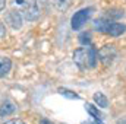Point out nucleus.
I'll return each mask as SVG.
<instances>
[{
    "label": "nucleus",
    "instance_id": "obj_1",
    "mask_svg": "<svg viewBox=\"0 0 126 124\" xmlns=\"http://www.w3.org/2000/svg\"><path fill=\"white\" fill-rule=\"evenodd\" d=\"M73 62L81 70L94 69L97 64V51L93 47H81L73 53Z\"/></svg>",
    "mask_w": 126,
    "mask_h": 124
},
{
    "label": "nucleus",
    "instance_id": "obj_2",
    "mask_svg": "<svg viewBox=\"0 0 126 124\" xmlns=\"http://www.w3.org/2000/svg\"><path fill=\"white\" fill-rule=\"evenodd\" d=\"M13 10H16L24 19L35 21L40 16V7L37 0H10Z\"/></svg>",
    "mask_w": 126,
    "mask_h": 124
},
{
    "label": "nucleus",
    "instance_id": "obj_3",
    "mask_svg": "<svg viewBox=\"0 0 126 124\" xmlns=\"http://www.w3.org/2000/svg\"><path fill=\"white\" fill-rule=\"evenodd\" d=\"M95 28L103 34H107L110 37H119L126 31V26L123 24L119 22H113L107 18H101L98 21H95Z\"/></svg>",
    "mask_w": 126,
    "mask_h": 124
},
{
    "label": "nucleus",
    "instance_id": "obj_4",
    "mask_svg": "<svg viewBox=\"0 0 126 124\" xmlns=\"http://www.w3.org/2000/svg\"><path fill=\"white\" fill-rule=\"evenodd\" d=\"M93 12H94L93 7H87V9L78 10V12L72 16V28H73V29H81V28L87 24V21L91 18Z\"/></svg>",
    "mask_w": 126,
    "mask_h": 124
},
{
    "label": "nucleus",
    "instance_id": "obj_5",
    "mask_svg": "<svg viewBox=\"0 0 126 124\" xmlns=\"http://www.w3.org/2000/svg\"><path fill=\"white\" fill-rule=\"evenodd\" d=\"M22 16L16 12V10H9L4 15V22L12 28V29H19L22 26Z\"/></svg>",
    "mask_w": 126,
    "mask_h": 124
},
{
    "label": "nucleus",
    "instance_id": "obj_6",
    "mask_svg": "<svg viewBox=\"0 0 126 124\" xmlns=\"http://www.w3.org/2000/svg\"><path fill=\"white\" fill-rule=\"evenodd\" d=\"M116 54H117V53H116V50H114L113 45H104V47L100 50V53H98L97 56H100V60L104 63L106 66H109V64L113 63Z\"/></svg>",
    "mask_w": 126,
    "mask_h": 124
},
{
    "label": "nucleus",
    "instance_id": "obj_7",
    "mask_svg": "<svg viewBox=\"0 0 126 124\" xmlns=\"http://www.w3.org/2000/svg\"><path fill=\"white\" fill-rule=\"evenodd\" d=\"M15 110H16L15 104H13V102H10V101H6V102H3V104L0 105V117L10 115V114H13V112H15Z\"/></svg>",
    "mask_w": 126,
    "mask_h": 124
},
{
    "label": "nucleus",
    "instance_id": "obj_8",
    "mask_svg": "<svg viewBox=\"0 0 126 124\" xmlns=\"http://www.w3.org/2000/svg\"><path fill=\"white\" fill-rule=\"evenodd\" d=\"M12 67V62L7 57H0V77H4Z\"/></svg>",
    "mask_w": 126,
    "mask_h": 124
},
{
    "label": "nucleus",
    "instance_id": "obj_9",
    "mask_svg": "<svg viewBox=\"0 0 126 124\" xmlns=\"http://www.w3.org/2000/svg\"><path fill=\"white\" fill-rule=\"evenodd\" d=\"M94 102L98 107H101V108H107V105H109V99H107L101 92H97L94 95Z\"/></svg>",
    "mask_w": 126,
    "mask_h": 124
},
{
    "label": "nucleus",
    "instance_id": "obj_10",
    "mask_svg": "<svg viewBox=\"0 0 126 124\" xmlns=\"http://www.w3.org/2000/svg\"><path fill=\"white\" fill-rule=\"evenodd\" d=\"M85 108H87V111L90 112V115H91V117H94L97 121H101V114H100V111L95 108L94 105H91V104H87V107H85Z\"/></svg>",
    "mask_w": 126,
    "mask_h": 124
},
{
    "label": "nucleus",
    "instance_id": "obj_11",
    "mask_svg": "<svg viewBox=\"0 0 126 124\" xmlns=\"http://www.w3.org/2000/svg\"><path fill=\"white\" fill-rule=\"evenodd\" d=\"M59 92L62 93L63 96H67V98H72V99H78V98H79L75 92H72V91H69V89H64V88H60Z\"/></svg>",
    "mask_w": 126,
    "mask_h": 124
},
{
    "label": "nucleus",
    "instance_id": "obj_12",
    "mask_svg": "<svg viewBox=\"0 0 126 124\" xmlns=\"http://www.w3.org/2000/svg\"><path fill=\"white\" fill-rule=\"evenodd\" d=\"M56 6H57L59 10H66L70 6V0H57L56 1Z\"/></svg>",
    "mask_w": 126,
    "mask_h": 124
},
{
    "label": "nucleus",
    "instance_id": "obj_13",
    "mask_svg": "<svg viewBox=\"0 0 126 124\" xmlns=\"http://www.w3.org/2000/svg\"><path fill=\"white\" fill-rule=\"evenodd\" d=\"M4 124H25L22 120H19V118H15V120H9V121H6Z\"/></svg>",
    "mask_w": 126,
    "mask_h": 124
},
{
    "label": "nucleus",
    "instance_id": "obj_14",
    "mask_svg": "<svg viewBox=\"0 0 126 124\" xmlns=\"http://www.w3.org/2000/svg\"><path fill=\"white\" fill-rule=\"evenodd\" d=\"M81 42H90V37H88V34H82V37H81Z\"/></svg>",
    "mask_w": 126,
    "mask_h": 124
},
{
    "label": "nucleus",
    "instance_id": "obj_15",
    "mask_svg": "<svg viewBox=\"0 0 126 124\" xmlns=\"http://www.w3.org/2000/svg\"><path fill=\"white\" fill-rule=\"evenodd\" d=\"M40 124H54V123H51V121L47 120V118H43V120H40Z\"/></svg>",
    "mask_w": 126,
    "mask_h": 124
},
{
    "label": "nucleus",
    "instance_id": "obj_16",
    "mask_svg": "<svg viewBox=\"0 0 126 124\" xmlns=\"http://www.w3.org/2000/svg\"><path fill=\"white\" fill-rule=\"evenodd\" d=\"M4 6H6V0H0V12L4 9Z\"/></svg>",
    "mask_w": 126,
    "mask_h": 124
},
{
    "label": "nucleus",
    "instance_id": "obj_17",
    "mask_svg": "<svg viewBox=\"0 0 126 124\" xmlns=\"http://www.w3.org/2000/svg\"><path fill=\"white\" fill-rule=\"evenodd\" d=\"M4 32H6V29H4V26L0 24V37H3L4 35Z\"/></svg>",
    "mask_w": 126,
    "mask_h": 124
},
{
    "label": "nucleus",
    "instance_id": "obj_18",
    "mask_svg": "<svg viewBox=\"0 0 126 124\" xmlns=\"http://www.w3.org/2000/svg\"><path fill=\"white\" fill-rule=\"evenodd\" d=\"M117 124H126V117H123V118H120V120L117 121Z\"/></svg>",
    "mask_w": 126,
    "mask_h": 124
},
{
    "label": "nucleus",
    "instance_id": "obj_19",
    "mask_svg": "<svg viewBox=\"0 0 126 124\" xmlns=\"http://www.w3.org/2000/svg\"><path fill=\"white\" fill-rule=\"evenodd\" d=\"M85 124H100V121H93V123H85Z\"/></svg>",
    "mask_w": 126,
    "mask_h": 124
}]
</instances>
